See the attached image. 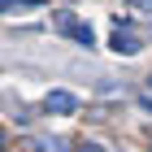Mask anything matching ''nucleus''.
I'll return each mask as SVG.
<instances>
[{
  "label": "nucleus",
  "mask_w": 152,
  "mask_h": 152,
  "mask_svg": "<svg viewBox=\"0 0 152 152\" xmlns=\"http://www.w3.org/2000/svg\"><path fill=\"white\" fill-rule=\"evenodd\" d=\"M78 152H104V148H100V143H83Z\"/></svg>",
  "instance_id": "6"
},
{
  "label": "nucleus",
  "mask_w": 152,
  "mask_h": 152,
  "mask_svg": "<svg viewBox=\"0 0 152 152\" xmlns=\"http://www.w3.org/2000/svg\"><path fill=\"white\" fill-rule=\"evenodd\" d=\"M74 39H78L83 48H91V44H96V35H91V26H83V22H78V31H74Z\"/></svg>",
  "instance_id": "4"
},
{
  "label": "nucleus",
  "mask_w": 152,
  "mask_h": 152,
  "mask_svg": "<svg viewBox=\"0 0 152 152\" xmlns=\"http://www.w3.org/2000/svg\"><path fill=\"white\" fill-rule=\"evenodd\" d=\"M148 87H152V74H148Z\"/></svg>",
  "instance_id": "8"
},
{
  "label": "nucleus",
  "mask_w": 152,
  "mask_h": 152,
  "mask_svg": "<svg viewBox=\"0 0 152 152\" xmlns=\"http://www.w3.org/2000/svg\"><path fill=\"white\" fill-rule=\"evenodd\" d=\"M130 4H148V0H130Z\"/></svg>",
  "instance_id": "7"
},
{
  "label": "nucleus",
  "mask_w": 152,
  "mask_h": 152,
  "mask_svg": "<svg viewBox=\"0 0 152 152\" xmlns=\"http://www.w3.org/2000/svg\"><path fill=\"white\" fill-rule=\"evenodd\" d=\"M109 44H113V52H126V57H135V52H139V35H135V31H130V26H122L117 22L113 26V39H109Z\"/></svg>",
  "instance_id": "1"
},
{
  "label": "nucleus",
  "mask_w": 152,
  "mask_h": 152,
  "mask_svg": "<svg viewBox=\"0 0 152 152\" xmlns=\"http://www.w3.org/2000/svg\"><path fill=\"white\" fill-rule=\"evenodd\" d=\"M44 109H48V113H57V117H70L74 109H78V100H74L70 91H61V87H57V91L44 96Z\"/></svg>",
  "instance_id": "2"
},
{
  "label": "nucleus",
  "mask_w": 152,
  "mask_h": 152,
  "mask_svg": "<svg viewBox=\"0 0 152 152\" xmlns=\"http://www.w3.org/2000/svg\"><path fill=\"white\" fill-rule=\"evenodd\" d=\"M39 152H65V139H48V143H39Z\"/></svg>",
  "instance_id": "5"
},
{
  "label": "nucleus",
  "mask_w": 152,
  "mask_h": 152,
  "mask_svg": "<svg viewBox=\"0 0 152 152\" xmlns=\"http://www.w3.org/2000/svg\"><path fill=\"white\" fill-rule=\"evenodd\" d=\"M52 26H57V31H65V35H74V31H78V18H74L70 9H61V13H52Z\"/></svg>",
  "instance_id": "3"
}]
</instances>
